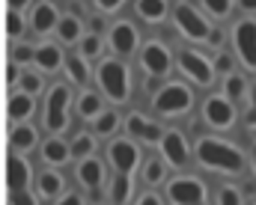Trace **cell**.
I'll return each instance as SVG.
<instances>
[{
  "mask_svg": "<svg viewBox=\"0 0 256 205\" xmlns=\"http://www.w3.org/2000/svg\"><path fill=\"white\" fill-rule=\"evenodd\" d=\"M196 158H200V164H206L212 170H224V173H242V167H244V158L236 146L212 140V137H202L196 143Z\"/></svg>",
  "mask_w": 256,
  "mask_h": 205,
  "instance_id": "obj_1",
  "label": "cell"
},
{
  "mask_svg": "<svg viewBox=\"0 0 256 205\" xmlns=\"http://www.w3.org/2000/svg\"><path fill=\"white\" fill-rule=\"evenodd\" d=\"M98 83L104 89V95L116 104L128 101V86H131V77H128V66L126 63H116V60H104L98 66Z\"/></svg>",
  "mask_w": 256,
  "mask_h": 205,
  "instance_id": "obj_2",
  "label": "cell"
},
{
  "mask_svg": "<svg viewBox=\"0 0 256 205\" xmlns=\"http://www.w3.org/2000/svg\"><path fill=\"white\" fill-rule=\"evenodd\" d=\"M68 104H72V92L66 83H57L51 92H48V101H45V128L51 134H60L66 125H68Z\"/></svg>",
  "mask_w": 256,
  "mask_h": 205,
  "instance_id": "obj_3",
  "label": "cell"
},
{
  "mask_svg": "<svg viewBox=\"0 0 256 205\" xmlns=\"http://www.w3.org/2000/svg\"><path fill=\"white\" fill-rule=\"evenodd\" d=\"M191 101H194V95H191L188 86H182V83H167V86L155 95V110L173 116V113L191 110Z\"/></svg>",
  "mask_w": 256,
  "mask_h": 205,
  "instance_id": "obj_4",
  "label": "cell"
},
{
  "mask_svg": "<svg viewBox=\"0 0 256 205\" xmlns=\"http://www.w3.org/2000/svg\"><path fill=\"white\" fill-rule=\"evenodd\" d=\"M167 197L173 205H200L202 197H206V188L200 179L194 176H182V179H173L167 185Z\"/></svg>",
  "mask_w": 256,
  "mask_h": 205,
  "instance_id": "obj_5",
  "label": "cell"
},
{
  "mask_svg": "<svg viewBox=\"0 0 256 205\" xmlns=\"http://www.w3.org/2000/svg\"><path fill=\"white\" fill-rule=\"evenodd\" d=\"M176 24H179V30H182L188 39H196V42H200V39L206 42V39H208V33H212V30H208V24L196 15V9L188 6V3H179V6H176Z\"/></svg>",
  "mask_w": 256,
  "mask_h": 205,
  "instance_id": "obj_6",
  "label": "cell"
},
{
  "mask_svg": "<svg viewBox=\"0 0 256 205\" xmlns=\"http://www.w3.org/2000/svg\"><path fill=\"white\" fill-rule=\"evenodd\" d=\"M108 158H110L114 170H116V173H126V176L140 164V152H137V146L128 143V140H114V143L108 146Z\"/></svg>",
  "mask_w": 256,
  "mask_h": 205,
  "instance_id": "obj_7",
  "label": "cell"
},
{
  "mask_svg": "<svg viewBox=\"0 0 256 205\" xmlns=\"http://www.w3.org/2000/svg\"><path fill=\"white\" fill-rule=\"evenodd\" d=\"M202 113H206V122H208L212 128H230V125H232V119H236L232 104H230L226 98H220V95H212V98L206 101Z\"/></svg>",
  "mask_w": 256,
  "mask_h": 205,
  "instance_id": "obj_8",
  "label": "cell"
},
{
  "mask_svg": "<svg viewBox=\"0 0 256 205\" xmlns=\"http://www.w3.org/2000/svg\"><path fill=\"white\" fill-rule=\"evenodd\" d=\"M179 66H182V71L191 77V80H196V83H212V63L206 60V57H200L196 51H182L179 54Z\"/></svg>",
  "mask_w": 256,
  "mask_h": 205,
  "instance_id": "obj_9",
  "label": "cell"
},
{
  "mask_svg": "<svg viewBox=\"0 0 256 205\" xmlns=\"http://www.w3.org/2000/svg\"><path fill=\"white\" fill-rule=\"evenodd\" d=\"M140 60H143V68H146L152 77H161V74H167V68H170V51H167L161 42H149V45L143 48Z\"/></svg>",
  "mask_w": 256,
  "mask_h": 205,
  "instance_id": "obj_10",
  "label": "cell"
},
{
  "mask_svg": "<svg viewBox=\"0 0 256 205\" xmlns=\"http://www.w3.org/2000/svg\"><path fill=\"white\" fill-rule=\"evenodd\" d=\"M236 48L242 60L250 68H256V21H242L236 27Z\"/></svg>",
  "mask_w": 256,
  "mask_h": 205,
  "instance_id": "obj_11",
  "label": "cell"
},
{
  "mask_svg": "<svg viewBox=\"0 0 256 205\" xmlns=\"http://www.w3.org/2000/svg\"><path fill=\"white\" fill-rule=\"evenodd\" d=\"M161 155L167 158V164L182 167L188 161V143H185V137L179 134V131H167L164 140H161Z\"/></svg>",
  "mask_w": 256,
  "mask_h": 205,
  "instance_id": "obj_12",
  "label": "cell"
},
{
  "mask_svg": "<svg viewBox=\"0 0 256 205\" xmlns=\"http://www.w3.org/2000/svg\"><path fill=\"white\" fill-rule=\"evenodd\" d=\"M57 24H60V12H57V6H54L51 0L36 3V9H33V30H36L39 36H45V33L57 30Z\"/></svg>",
  "mask_w": 256,
  "mask_h": 205,
  "instance_id": "obj_13",
  "label": "cell"
},
{
  "mask_svg": "<svg viewBox=\"0 0 256 205\" xmlns=\"http://www.w3.org/2000/svg\"><path fill=\"white\" fill-rule=\"evenodd\" d=\"M128 134L137 137V140H143V143H161L164 140V131L155 125V122H149V119H143L140 113H131L126 122Z\"/></svg>",
  "mask_w": 256,
  "mask_h": 205,
  "instance_id": "obj_14",
  "label": "cell"
},
{
  "mask_svg": "<svg viewBox=\"0 0 256 205\" xmlns=\"http://www.w3.org/2000/svg\"><path fill=\"white\" fill-rule=\"evenodd\" d=\"M134 45H137L134 24H128V21H116V24L110 27V48H114L116 54H131Z\"/></svg>",
  "mask_w": 256,
  "mask_h": 205,
  "instance_id": "obj_15",
  "label": "cell"
},
{
  "mask_svg": "<svg viewBox=\"0 0 256 205\" xmlns=\"http://www.w3.org/2000/svg\"><path fill=\"white\" fill-rule=\"evenodd\" d=\"M6 179H9V188L12 191H24L27 182H30V164L18 152H12L9 161H6Z\"/></svg>",
  "mask_w": 256,
  "mask_h": 205,
  "instance_id": "obj_16",
  "label": "cell"
},
{
  "mask_svg": "<svg viewBox=\"0 0 256 205\" xmlns=\"http://www.w3.org/2000/svg\"><path fill=\"white\" fill-rule=\"evenodd\" d=\"M78 179H80V185L90 188V191L102 188V182H104V167H102V161H98V158H84L80 167H78Z\"/></svg>",
  "mask_w": 256,
  "mask_h": 205,
  "instance_id": "obj_17",
  "label": "cell"
},
{
  "mask_svg": "<svg viewBox=\"0 0 256 205\" xmlns=\"http://www.w3.org/2000/svg\"><path fill=\"white\" fill-rule=\"evenodd\" d=\"M33 63L42 68V71H57L66 60H63V51H60L57 45H39V48H36Z\"/></svg>",
  "mask_w": 256,
  "mask_h": 205,
  "instance_id": "obj_18",
  "label": "cell"
},
{
  "mask_svg": "<svg viewBox=\"0 0 256 205\" xmlns=\"http://www.w3.org/2000/svg\"><path fill=\"white\" fill-rule=\"evenodd\" d=\"M30 113H33V95L15 92V95L9 98V119H12V122H24Z\"/></svg>",
  "mask_w": 256,
  "mask_h": 205,
  "instance_id": "obj_19",
  "label": "cell"
},
{
  "mask_svg": "<svg viewBox=\"0 0 256 205\" xmlns=\"http://www.w3.org/2000/svg\"><path fill=\"white\" fill-rule=\"evenodd\" d=\"M42 158L57 167V164H66L72 155H68V146H66L60 137H51V140H45V146H42Z\"/></svg>",
  "mask_w": 256,
  "mask_h": 205,
  "instance_id": "obj_20",
  "label": "cell"
},
{
  "mask_svg": "<svg viewBox=\"0 0 256 205\" xmlns=\"http://www.w3.org/2000/svg\"><path fill=\"white\" fill-rule=\"evenodd\" d=\"M9 140H12V149H15L18 155H24V152H30V149L36 146V131H33L30 125H15L12 134H9Z\"/></svg>",
  "mask_w": 256,
  "mask_h": 205,
  "instance_id": "obj_21",
  "label": "cell"
},
{
  "mask_svg": "<svg viewBox=\"0 0 256 205\" xmlns=\"http://www.w3.org/2000/svg\"><path fill=\"white\" fill-rule=\"evenodd\" d=\"M80 18H74V15H63L60 18V24H57V39H63L66 45H72V42H80Z\"/></svg>",
  "mask_w": 256,
  "mask_h": 205,
  "instance_id": "obj_22",
  "label": "cell"
},
{
  "mask_svg": "<svg viewBox=\"0 0 256 205\" xmlns=\"http://www.w3.org/2000/svg\"><path fill=\"white\" fill-rule=\"evenodd\" d=\"M60 191H63V176H60L57 170H45V173L39 176V197L51 200V197H57Z\"/></svg>",
  "mask_w": 256,
  "mask_h": 205,
  "instance_id": "obj_23",
  "label": "cell"
},
{
  "mask_svg": "<svg viewBox=\"0 0 256 205\" xmlns=\"http://www.w3.org/2000/svg\"><path fill=\"white\" fill-rule=\"evenodd\" d=\"M78 113H80L84 119H98V116L104 113V110H102V98L86 89V92L78 98Z\"/></svg>",
  "mask_w": 256,
  "mask_h": 205,
  "instance_id": "obj_24",
  "label": "cell"
},
{
  "mask_svg": "<svg viewBox=\"0 0 256 205\" xmlns=\"http://www.w3.org/2000/svg\"><path fill=\"white\" fill-rule=\"evenodd\" d=\"M137 15L146 21H161L167 15V0H137Z\"/></svg>",
  "mask_w": 256,
  "mask_h": 205,
  "instance_id": "obj_25",
  "label": "cell"
},
{
  "mask_svg": "<svg viewBox=\"0 0 256 205\" xmlns=\"http://www.w3.org/2000/svg\"><path fill=\"white\" fill-rule=\"evenodd\" d=\"M66 74H68L74 83H86V80H90V68H86V60H84L80 54H72V57L66 60Z\"/></svg>",
  "mask_w": 256,
  "mask_h": 205,
  "instance_id": "obj_26",
  "label": "cell"
},
{
  "mask_svg": "<svg viewBox=\"0 0 256 205\" xmlns=\"http://www.w3.org/2000/svg\"><path fill=\"white\" fill-rule=\"evenodd\" d=\"M128 197H131V179L126 173H120L110 185V200H114V205H126Z\"/></svg>",
  "mask_w": 256,
  "mask_h": 205,
  "instance_id": "obj_27",
  "label": "cell"
},
{
  "mask_svg": "<svg viewBox=\"0 0 256 205\" xmlns=\"http://www.w3.org/2000/svg\"><path fill=\"white\" fill-rule=\"evenodd\" d=\"M92 152H96V140H92V134H78L74 143L68 146V155H72V158H92Z\"/></svg>",
  "mask_w": 256,
  "mask_h": 205,
  "instance_id": "obj_28",
  "label": "cell"
},
{
  "mask_svg": "<svg viewBox=\"0 0 256 205\" xmlns=\"http://www.w3.org/2000/svg\"><path fill=\"white\" fill-rule=\"evenodd\" d=\"M98 54H102V36H98V33L84 36V39H80V57H84V60H92V57H98Z\"/></svg>",
  "mask_w": 256,
  "mask_h": 205,
  "instance_id": "obj_29",
  "label": "cell"
},
{
  "mask_svg": "<svg viewBox=\"0 0 256 205\" xmlns=\"http://www.w3.org/2000/svg\"><path fill=\"white\" fill-rule=\"evenodd\" d=\"M116 125H120V116H116L114 110H104V113L96 119V134H114Z\"/></svg>",
  "mask_w": 256,
  "mask_h": 205,
  "instance_id": "obj_30",
  "label": "cell"
},
{
  "mask_svg": "<svg viewBox=\"0 0 256 205\" xmlns=\"http://www.w3.org/2000/svg\"><path fill=\"white\" fill-rule=\"evenodd\" d=\"M18 86H21V92H24V95H36V92L42 89V77H39V74H33V71H24V74L18 77Z\"/></svg>",
  "mask_w": 256,
  "mask_h": 205,
  "instance_id": "obj_31",
  "label": "cell"
},
{
  "mask_svg": "<svg viewBox=\"0 0 256 205\" xmlns=\"http://www.w3.org/2000/svg\"><path fill=\"white\" fill-rule=\"evenodd\" d=\"M6 33L12 39H21L24 36V18H21V12H12L9 9V15H6Z\"/></svg>",
  "mask_w": 256,
  "mask_h": 205,
  "instance_id": "obj_32",
  "label": "cell"
},
{
  "mask_svg": "<svg viewBox=\"0 0 256 205\" xmlns=\"http://www.w3.org/2000/svg\"><path fill=\"white\" fill-rule=\"evenodd\" d=\"M143 176H146V182H149V185H158V182H161V176H164V164H161V161H149V164H146V170H143Z\"/></svg>",
  "mask_w": 256,
  "mask_h": 205,
  "instance_id": "obj_33",
  "label": "cell"
},
{
  "mask_svg": "<svg viewBox=\"0 0 256 205\" xmlns=\"http://www.w3.org/2000/svg\"><path fill=\"white\" fill-rule=\"evenodd\" d=\"M33 57H36V51H33L30 45H15V48H12V63H15V66H18V63H30Z\"/></svg>",
  "mask_w": 256,
  "mask_h": 205,
  "instance_id": "obj_34",
  "label": "cell"
},
{
  "mask_svg": "<svg viewBox=\"0 0 256 205\" xmlns=\"http://www.w3.org/2000/svg\"><path fill=\"white\" fill-rule=\"evenodd\" d=\"M226 95H230V98H242V95H244V80H242L238 74H230V77H226Z\"/></svg>",
  "mask_w": 256,
  "mask_h": 205,
  "instance_id": "obj_35",
  "label": "cell"
},
{
  "mask_svg": "<svg viewBox=\"0 0 256 205\" xmlns=\"http://www.w3.org/2000/svg\"><path fill=\"white\" fill-rule=\"evenodd\" d=\"M9 205H36V194H30L27 188H24V191H12Z\"/></svg>",
  "mask_w": 256,
  "mask_h": 205,
  "instance_id": "obj_36",
  "label": "cell"
},
{
  "mask_svg": "<svg viewBox=\"0 0 256 205\" xmlns=\"http://www.w3.org/2000/svg\"><path fill=\"white\" fill-rule=\"evenodd\" d=\"M202 6H206L212 15H226L230 6H232V0H202Z\"/></svg>",
  "mask_w": 256,
  "mask_h": 205,
  "instance_id": "obj_37",
  "label": "cell"
},
{
  "mask_svg": "<svg viewBox=\"0 0 256 205\" xmlns=\"http://www.w3.org/2000/svg\"><path fill=\"white\" fill-rule=\"evenodd\" d=\"M218 203L220 205H242V194H238L236 188H224L220 197H218Z\"/></svg>",
  "mask_w": 256,
  "mask_h": 205,
  "instance_id": "obj_38",
  "label": "cell"
},
{
  "mask_svg": "<svg viewBox=\"0 0 256 205\" xmlns=\"http://www.w3.org/2000/svg\"><path fill=\"white\" fill-rule=\"evenodd\" d=\"M120 3H122V0H96V6H98L102 12H114V9H120Z\"/></svg>",
  "mask_w": 256,
  "mask_h": 205,
  "instance_id": "obj_39",
  "label": "cell"
},
{
  "mask_svg": "<svg viewBox=\"0 0 256 205\" xmlns=\"http://www.w3.org/2000/svg\"><path fill=\"white\" fill-rule=\"evenodd\" d=\"M214 68H218V71H230V68H232V60H230L226 54H220V57L214 60Z\"/></svg>",
  "mask_w": 256,
  "mask_h": 205,
  "instance_id": "obj_40",
  "label": "cell"
},
{
  "mask_svg": "<svg viewBox=\"0 0 256 205\" xmlns=\"http://www.w3.org/2000/svg\"><path fill=\"white\" fill-rule=\"evenodd\" d=\"M57 205H84V200H80L78 194H66V197H60V203Z\"/></svg>",
  "mask_w": 256,
  "mask_h": 205,
  "instance_id": "obj_41",
  "label": "cell"
},
{
  "mask_svg": "<svg viewBox=\"0 0 256 205\" xmlns=\"http://www.w3.org/2000/svg\"><path fill=\"white\" fill-rule=\"evenodd\" d=\"M6 80H9V86H15V83H18V66H15V63H9V71H6Z\"/></svg>",
  "mask_w": 256,
  "mask_h": 205,
  "instance_id": "obj_42",
  "label": "cell"
},
{
  "mask_svg": "<svg viewBox=\"0 0 256 205\" xmlns=\"http://www.w3.org/2000/svg\"><path fill=\"white\" fill-rule=\"evenodd\" d=\"M137 205H161V203H158V197H155V194H143V197L137 200Z\"/></svg>",
  "mask_w": 256,
  "mask_h": 205,
  "instance_id": "obj_43",
  "label": "cell"
},
{
  "mask_svg": "<svg viewBox=\"0 0 256 205\" xmlns=\"http://www.w3.org/2000/svg\"><path fill=\"white\" fill-rule=\"evenodd\" d=\"M248 125L256 128V86H254V107H250V113H248Z\"/></svg>",
  "mask_w": 256,
  "mask_h": 205,
  "instance_id": "obj_44",
  "label": "cell"
},
{
  "mask_svg": "<svg viewBox=\"0 0 256 205\" xmlns=\"http://www.w3.org/2000/svg\"><path fill=\"white\" fill-rule=\"evenodd\" d=\"M27 3H30V0H9V9H12V12H21Z\"/></svg>",
  "mask_w": 256,
  "mask_h": 205,
  "instance_id": "obj_45",
  "label": "cell"
},
{
  "mask_svg": "<svg viewBox=\"0 0 256 205\" xmlns=\"http://www.w3.org/2000/svg\"><path fill=\"white\" fill-rule=\"evenodd\" d=\"M238 6H242L244 12H256V0H238Z\"/></svg>",
  "mask_w": 256,
  "mask_h": 205,
  "instance_id": "obj_46",
  "label": "cell"
},
{
  "mask_svg": "<svg viewBox=\"0 0 256 205\" xmlns=\"http://www.w3.org/2000/svg\"><path fill=\"white\" fill-rule=\"evenodd\" d=\"M206 42H212V45H218V42H220V33H218V30H212V33H208V39H206Z\"/></svg>",
  "mask_w": 256,
  "mask_h": 205,
  "instance_id": "obj_47",
  "label": "cell"
},
{
  "mask_svg": "<svg viewBox=\"0 0 256 205\" xmlns=\"http://www.w3.org/2000/svg\"><path fill=\"white\" fill-rule=\"evenodd\" d=\"M254 170H256V143H254Z\"/></svg>",
  "mask_w": 256,
  "mask_h": 205,
  "instance_id": "obj_48",
  "label": "cell"
}]
</instances>
